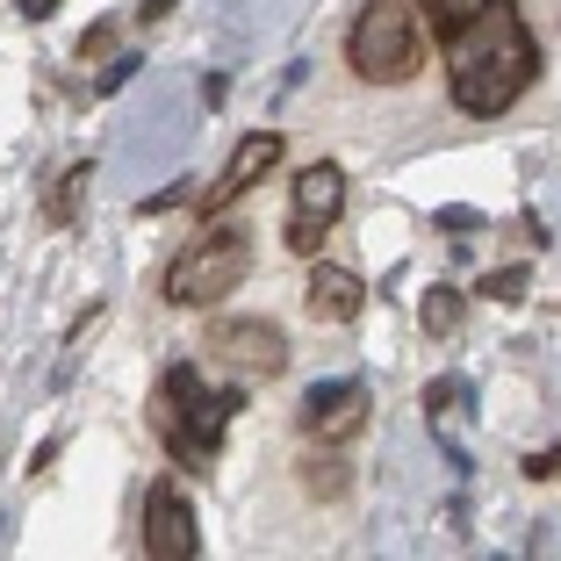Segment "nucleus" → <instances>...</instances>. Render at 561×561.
Instances as JSON below:
<instances>
[{
	"mask_svg": "<svg viewBox=\"0 0 561 561\" xmlns=\"http://www.w3.org/2000/svg\"><path fill=\"white\" fill-rule=\"evenodd\" d=\"M439 50H446V87H454L461 116H504L540 80V44L518 22V0H490L476 22L439 36Z\"/></svg>",
	"mask_w": 561,
	"mask_h": 561,
	"instance_id": "nucleus-1",
	"label": "nucleus"
},
{
	"mask_svg": "<svg viewBox=\"0 0 561 561\" xmlns=\"http://www.w3.org/2000/svg\"><path fill=\"white\" fill-rule=\"evenodd\" d=\"M238 411H245V389H209L187 360H173L159 375V389H151V432H159V446L187 476H209L216 468L224 432H231Z\"/></svg>",
	"mask_w": 561,
	"mask_h": 561,
	"instance_id": "nucleus-2",
	"label": "nucleus"
},
{
	"mask_svg": "<svg viewBox=\"0 0 561 561\" xmlns=\"http://www.w3.org/2000/svg\"><path fill=\"white\" fill-rule=\"evenodd\" d=\"M417 58H425V36H417V8L403 0H367L346 30V66L367 87H411Z\"/></svg>",
	"mask_w": 561,
	"mask_h": 561,
	"instance_id": "nucleus-3",
	"label": "nucleus"
},
{
	"mask_svg": "<svg viewBox=\"0 0 561 561\" xmlns=\"http://www.w3.org/2000/svg\"><path fill=\"white\" fill-rule=\"evenodd\" d=\"M252 274V238L238 224H209L195 245H181V260L165 266V302L173 310H216L231 302V288Z\"/></svg>",
	"mask_w": 561,
	"mask_h": 561,
	"instance_id": "nucleus-4",
	"label": "nucleus"
},
{
	"mask_svg": "<svg viewBox=\"0 0 561 561\" xmlns=\"http://www.w3.org/2000/svg\"><path fill=\"white\" fill-rule=\"evenodd\" d=\"M346 216V165L331 159H310L288 187V216H280V231H288V252L296 260H317L324 252V231Z\"/></svg>",
	"mask_w": 561,
	"mask_h": 561,
	"instance_id": "nucleus-5",
	"label": "nucleus"
},
{
	"mask_svg": "<svg viewBox=\"0 0 561 561\" xmlns=\"http://www.w3.org/2000/svg\"><path fill=\"white\" fill-rule=\"evenodd\" d=\"M209 353L224 367H238L245 381H274L280 367H288V339H280V324H266V317H216Z\"/></svg>",
	"mask_w": 561,
	"mask_h": 561,
	"instance_id": "nucleus-6",
	"label": "nucleus"
},
{
	"mask_svg": "<svg viewBox=\"0 0 561 561\" xmlns=\"http://www.w3.org/2000/svg\"><path fill=\"white\" fill-rule=\"evenodd\" d=\"M145 554H151V561H195V554H202L195 496H187L173 476H159V482L145 490Z\"/></svg>",
	"mask_w": 561,
	"mask_h": 561,
	"instance_id": "nucleus-7",
	"label": "nucleus"
},
{
	"mask_svg": "<svg viewBox=\"0 0 561 561\" xmlns=\"http://www.w3.org/2000/svg\"><path fill=\"white\" fill-rule=\"evenodd\" d=\"M296 425H302L310 446H346L353 432L367 425V389H360V381H317L310 397H302Z\"/></svg>",
	"mask_w": 561,
	"mask_h": 561,
	"instance_id": "nucleus-8",
	"label": "nucleus"
},
{
	"mask_svg": "<svg viewBox=\"0 0 561 561\" xmlns=\"http://www.w3.org/2000/svg\"><path fill=\"white\" fill-rule=\"evenodd\" d=\"M274 165H280V130H245V137L231 145V159H224V173H216V187H202L195 202H202L209 216L231 209V202H245L252 187L274 173Z\"/></svg>",
	"mask_w": 561,
	"mask_h": 561,
	"instance_id": "nucleus-9",
	"label": "nucleus"
},
{
	"mask_svg": "<svg viewBox=\"0 0 561 561\" xmlns=\"http://www.w3.org/2000/svg\"><path fill=\"white\" fill-rule=\"evenodd\" d=\"M302 302H310L317 324H353V317L367 310V280L353 274V266L317 260V266H310V288H302Z\"/></svg>",
	"mask_w": 561,
	"mask_h": 561,
	"instance_id": "nucleus-10",
	"label": "nucleus"
},
{
	"mask_svg": "<svg viewBox=\"0 0 561 561\" xmlns=\"http://www.w3.org/2000/svg\"><path fill=\"white\" fill-rule=\"evenodd\" d=\"M417 324H425V339H454V331H461V288H454V280L425 288V302H417Z\"/></svg>",
	"mask_w": 561,
	"mask_h": 561,
	"instance_id": "nucleus-11",
	"label": "nucleus"
},
{
	"mask_svg": "<svg viewBox=\"0 0 561 561\" xmlns=\"http://www.w3.org/2000/svg\"><path fill=\"white\" fill-rule=\"evenodd\" d=\"M87 181H94V165H72V173H66V181H50V195H44V216H50V224H58V231H66V224H72V216H80V195H87Z\"/></svg>",
	"mask_w": 561,
	"mask_h": 561,
	"instance_id": "nucleus-12",
	"label": "nucleus"
},
{
	"mask_svg": "<svg viewBox=\"0 0 561 561\" xmlns=\"http://www.w3.org/2000/svg\"><path fill=\"white\" fill-rule=\"evenodd\" d=\"M411 8L432 22V36H454L461 22H476L482 8H490V0H411Z\"/></svg>",
	"mask_w": 561,
	"mask_h": 561,
	"instance_id": "nucleus-13",
	"label": "nucleus"
},
{
	"mask_svg": "<svg viewBox=\"0 0 561 561\" xmlns=\"http://www.w3.org/2000/svg\"><path fill=\"white\" fill-rule=\"evenodd\" d=\"M526 288H533L526 260H518V266H496V274L476 280V296H482V302H526Z\"/></svg>",
	"mask_w": 561,
	"mask_h": 561,
	"instance_id": "nucleus-14",
	"label": "nucleus"
},
{
	"mask_svg": "<svg viewBox=\"0 0 561 561\" xmlns=\"http://www.w3.org/2000/svg\"><path fill=\"white\" fill-rule=\"evenodd\" d=\"M302 490H310V496H339V490H346V461L310 454V461H302Z\"/></svg>",
	"mask_w": 561,
	"mask_h": 561,
	"instance_id": "nucleus-15",
	"label": "nucleus"
},
{
	"mask_svg": "<svg viewBox=\"0 0 561 561\" xmlns=\"http://www.w3.org/2000/svg\"><path fill=\"white\" fill-rule=\"evenodd\" d=\"M130 72H137V58H116V66H101L94 94H116V87H130Z\"/></svg>",
	"mask_w": 561,
	"mask_h": 561,
	"instance_id": "nucleus-16",
	"label": "nucleus"
},
{
	"mask_svg": "<svg viewBox=\"0 0 561 561\" xmlns=\"http://www.w3.org/2000/svg\"><path fill=\"white\" fill-rule=\"evenodd\" d=\"M108 44H116V22H94V30L80 36V58H101Z\"/></svg>",
	"mask_w": 561,
	"mask_h": 561,
	"instance_id": "nucleus-17",
	"label": "nucleus"
},
{
	"mask_svg": "<svg viewBox=\"0 0 561 561\" xmlns=\"http://www.w3.org/2000/svg\"><path fill=\"white\" fill-rule=\"evenodd\" d=\"M181 202H195V195H187V181H173V195H151L145 216H165V209H181Z\"/></svg>",
	"mask_w": 561,
	"mask_h": 561,
	"instance_id": "nucleus-18",
	"label": "nucleus"
},
{
	"mask_svg": "<svg viewBox=\"0 0 561 561\" xmlns=\"http://www.w3.org/2000/svg\"><path fill=\"white\" fill-rule=\"evenodd\" d=\"M439 231H482L476 209H439Z\"/></svg>",
	"mask_w": 561,
	"mask_h": 561,
	"instance_id": "nucleus-19",
	"label": "nucleus"
},
{
	"mask_svg": "<svg viewBox=\"0 0 561 561\" xmlns=\"http://www.w3.org/2000/svg\"><path fill=\"white\" fill-rule=\"evenodd\" d=\"M454 397H461V389H454V381H432V389H425V411L439 417V411H446V403H454Z\"/></svg>",
	"mask_w": 561,
	"mask_h": 561,
	"instance_id": "nucleus-20",
	"label": "nucleus"
},
{
	"mask_svg": "<svg viewBox=\"0 0 561 561\" xmlns=\"http://www.w3.org/2000/svg\"><path fill=\"white\" fill-rule=\"evenodd\" d=\"M15 8H22V22H50L58 15V0H15Z\"/></svg>",
	"mask_w": 561,
	"mask_h": 561,
	"instance_id": "nucleus-21",
	"label": "nucleus"
},
{
	"mask_svg": "<svg viewBox=\"0 0 561 561\" xmlns=\"http://www.w3.org/2000/svg\"><path fill=\"white\" fill-rule=\"evenodd\" d=\"M173 8H181V0H145V8H137V22H165Z\"/></svg>",
	"mask_w": 561,
	"mask_h": 561,
	"instance_id": "nucleus-22",
	"label": "nucleus"
}]
</instances>
